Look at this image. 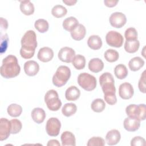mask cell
Here are the masks:
<instances>
[{
	"instance_id": "e575fe53",
	"label": "cell",
	"mask_w": 146,
	"mask_h": 146,
	"mask_svg": "<svg viewBox=\"0 0 146 146\" xmlns=\"http://www.w3.org/2000/svg\"><path fill=\"white\" fill-rule=\"evenodd\" d=\"M105 59L108 62H114L118 60L119 58V52L113 49H108L104 55Z\"/></svg>"
},
{
	"instance_id": "ac0fdd59",
	"label": "cell",
	"mask_w": 146,
	"mask_h": 146,
	"mask_svg": "<svg viewBox=\"0 0 146 146\" xmlns=\"http://www.w3.org/2000/svg\"><path fill=\"white\" fill-rule=\"evenodd\" d=\"M60 139L63 146H75L76 145L75 135L70 131L63 132L61 135Z\"/></svg>"
},
{
	"instance_id": "7402d4cb",
	"label": "cell",
	"mask_w": 146,
	"mask_h": 146,
	"mask_svg": "<svg viewBox=\"0 0 146 146\" xmlns=\"http://www.w3.org/2000/svg\"><path fill=\"white\" fill-rule=\"evenodd\" d=\"M104 68V63L103 61L98 58L91 59L88 62L89 70L95 73L101 71Z\"/></svg>"
},
{
	"instance_id": "7c38bea8",
	"label": "cell",
	"mask_w": 146,
	"mask_h": 146,
	"mask_svg": "<svg viewBox=\"0 0 146 146\" xmlns=\"http://www.w3.org/2000/svg\"><path fill=\"white\" fill-rule=\"evenodd\" d=\"M119 94L123 99H131L134 94V90L131 84L127 82L121 83L119 88Z\"/></svg>"
},
{
	"instance_id": "5b68a950",
	"label": "cell",
	"mask_w": 146,
	"mask_h": 146,
	"mask_svg": "<svg viewBox=\"0 0 146 146\" xmlns=\"http://www.w3.org/2000/svg\"><path fill=\"white\" fill-rule=\"evenodd\" d=\"M44 102L47 108L52 111H56L62 106V102L59 98L58 92L54 90H48L45 94Z\"/></svg>"
},
{
	"instance_id": "ba28073f",
	"label": "cell",
	"mask_w": 146,
	"mask_h": 146,
	"mask_svg": "<svg viewBox=\"0 0 146 146\" xmlns=\"http://www.w3.org/2000/svg\"><path fill=\"white\" fill-rule=\"evenodd\" d=\"M106 40L109 46L119 48L122 46L124 38L122 35L119 32L110 31L106 34Z\"/></svg>"
},
{
	"instance_id": "8fae6325",
	"label": "cell",
	"mask_w": 146,
	"mask_h": 146,
	"mask_svg": "<svg viewBox=\"0 0 146 146\" xmlns=\"http://www.w3.org/2000/svg\"><path fill=\"white\" fill-rule=\"evenodd\" d=\"M75 56V52L73 48L68 47H64L60 49L58 56L63 62L71 63Z\"/></svg>"
},
{
	"instance_id": "44dd1931",
	"label": "cell",
	"mask_w": 146,
	"mask_h": 146,
	"mask_svg": "<svg viewBox=\"0 0 146 146\" xmlns=\"http://www.w3.org/2000/svg\"><path fill=\"white\" fill-rule=\"evenodd\" d=\"M31 116L33 120L35 123L37 124H40L43 122L46 118V113L43 109L36 107L34 108L32 110Z\"/></svg>"
},
{
	"instance_id": "8d00e7d4",
	"label": "cell",
	"mask_w": 146,
	"mask_h": 146,
	"mask_svg": "<svg viewBox=\"0 0 146 146\" xmlns=\"http://www.w3.org/2000/svg\"><path fill=\"white\" fill-rule=\"evenodd\" d=\"M137 36L138 34L137 30L134 27L128 28L124 33V36L126 40H136L137 39Z\"/></svg>"
},
{
	"instance_id": "b9f144b4",
	"label": "cell",
	"mask_w": 146,
	"mask_h": 146,
	"mask_svg": "<svg viewBox=\"0 0 146 146\" xmlns=\"http://www.w3.org/2000/svg\"><path fill=\"white\" fill-rule=\"evenodd\" d=\"M60 143L59 142L55 139H51L49 140L47 144V146H50V145H53V146H60Z\"/></svg>"
},
{
	"instance_id": "4dcf8cb0",
	"label": "cell",
	"mask_w": 146,
	"mask_h": 146,
	"mask_svg": "<svg viewBox=\"0 0 146 146\" xmlns=\"http://www.w3.org/2000/svg\"><path fill=\"white\" fill-rule=\"evenodd\" d=\"M72 63L76 69L82 70L86 66V58L83 55H76L74 58Z\"/></svg>"
},
{
	"instance_id": "d6a6232c",
	"label": "cell",
	"mask_w": 146,
	"mask_h": 146,
	"mask_svg": "<svg viewBox=\"0 0 146 146\" xmlns=\"http://www.w3.org/2000/svg\"><path fill=\"white\" fill-rule=\"evenodd\" d=\"M35 28L40 33H46L49 28L48 22L44 19H39L35 22Z\"/></svg>"
},
{
	"instance_id": "60d3db41",
	"label": "cell",
	"mask_w": 146,
	"mask_h": 146,
	"mask_svg": "<svg viewBox=\"0 0 146 146\" xmlns=\"http://www.w3.org/2000/svg\"><path fill=\"white\" fill-rule=\"evenodd\" d=\"M118 1H115V0H104V5L108 7H113L115 6L117 3H118Z\"/></svg>"
},
{
	"instance_id": "4316f807",
	"label": "cell",
	"mask_w": 146,
	"mask_h": 146,
	"mask_svg": "<svg viewBox=\"0 0 146 146\" xmlns=\"http://www.w3.org/2000/svg\"><path fill=\"white\" fill-rule=\"evenodd\" d=\"M140 47L139 41L136 40H126L124 43V50L128 53H135L136 52Z\"/></svg>"
},
{
	"instance_id": "9c48e42d",
	"label": "cell",
	"mask_w": 146,
	"mask_h": 146,
	"mask_svg": "<svg viewBox=\"0 0 146 146\" xmlns=\"http://www.w3.org/2000/svg\"><path fill=\"white\" fill-rule=\"evenodd\" d=\"M61 127V123L56 117L50 118L46 123V130L50 136H56L59 135Z\"/></svg>"
},
{
	"instance_id": "ab89813d",
	"label": "cell",
	"mask_w": 146,
	"mask_h": 146,
	"mask_svg": "<svg viewBox=\"0 0 146 146\" xmlns=\"http://www.w3.org/2000/svg\"><path fill=\"white\" fill-rule=\"evenodd\" d=\"M138 87L140 92L145 94V71H144L141 75V77L139 80Z\"/></svg>"
},
{
	"instance_id": "f546056e",
	"label": "cell",
	"mask_w": 146,
	"mask_h": 146,
	"mask_svg": "<svg viewBox=\"0 0 146 146\" xmlns=\"http://www.w3.org/2000/svg\"><path fill=\"white\" fill-rule=\"evenodd\" d=\"M7 111L8 114L11 117H18L21 115L22 112V108L20 105L13 103L7 107Z\"/></svg>"
},
{
	"instance_id": "484cf974",
	"label": "cell",
	"mask_w": 146,
	"mask_h": 146,
	"mask_svg": "<svg viewBox=\"0 0 146 146\" xmlns=\"http://www.w3.org/2000/svg\"><path fill=\"white\" fill-rule=\"evenodd\" d=\"M78 25L79 22L76 18L74 17H70L63 21L62 26L65 30L71 31Z\"/></svg>"
},
{
	"instance_id": "1f68e13d",
	"label": "cell",
	"mask_w": 146,
	"mask_h": 146,
	"mask_svg": "<svg viewBox=\"0 0 146 146\" xmlns=\"http://www.w3.org/2000/svg\"><path fill=\"white\" fill-rule=\"evenodd\" d=\"M91 107L93 111L95 112H101L105 109L106 103L103 99L98 98L93 100Z\"/></svg>"
},
{
	"instance_id": "2e32d148",
	"label": "cell",
	"mask_w": 146,
	"mask_h": 146,
	"mask_svg": "<svg viewBox=\"0 0 146 146\" xmlns=\"http://www.w3.org/2000/svg\"><path fill=\"white\" fill-rule=\"evenodd\" d=\"M124 128L129 132L137 131L140 126V121L137 119L132 117H126L123 122Z\"/></svg>"
},
{
	"instance_id": "d6986e66",
	"label": "cell",
	"mask_w": 146,
	"mask_h": 146,
	"mask_svg": "<svg viewBox=\"0 0 146 146\" xmlns=\"http://www.w3.org/2000/svg\"><path fill=\"white\" fill-rule=\"evenodd\" d=\"M71 37L75 40H80L83 39L86 34V29L82 24H79L71 31H70Z\"/></svg>"
},
{
	"instance_id": "83f0119b",
	"label": "cell",
	"mask_w": 146,
	"mask_h": 146,
	"mask_svg": "<svg viewBox=\"0 0 146 146\" xmlns=\"http://www.w3.org/2000/svg\"><path fill=\"white\" fill-rule=\"evenodd\" d=\"M77 111V107L75 104L69 103L65 104L62 108V112L63 115L66 117H70L74 115Z\"/></svg>"
},
{
	"instance_id": "8992f818",
	"label": "cell",
	"mask_w": 146,
	"mask_h": 146,
	"mask_svg": "<svg viewBox=\"0 0 146 146\" xmlns=\"http://www.w3.org/2000/svg\"><path fill=\"white\" fill-rule=\"evenodd\" d=\"M78 83L82 88L87 91L94 90L97 84L96 78L86 72L81 73L78 75Z\"/></svg>"
},
{
	"instance_id": "836d02e7",
	"label": "cell",
	"mask_w": 146,
	"mask_h": 146,
	"mask_svg": "<svg viewBox=\"0 0 146 146\" xmlns=\"http://www.w3.org/2000/svg\"><path fill=\"white\" fill-rule=\"evenodd\" d=\"M67 10L65 7L60 5L54 6L51 10L52 15L55 18H61L66 15Z\"/></svg>"
},
{
	"instance_id": "4fadbf2b",
	"label": "cell",
	"mask_w": 146,
	"mask_h": 146,
	"mask_svg": "<svg viewBox=\"0 0 146 146\" xmlns=\"http://www.w3.org/2000/svg\"><path fill=\"white\" fill-rule=\"evenodd\" d=\"M11 133L10 121L6 118H1L0 121V140L7 139Z\"/></svg>"
},
{
	"instance_id": "e0dca14e",
	"label": "cell",
	"mask_w": 146,
	"mask_h": 146,
	"mask_svg": "<svg viewBox=\"0 0 146 146\" xmlns=\"http://www.w3.org/2000/svg\"><path fill=\"white\" fill-rule=\"evenodd\" d=\"M120 133L117 129H111L109 131L106 136L107 143L109 145L117 144L120 141Z\"/></svg>"
},
{
	"instance_id": "30bf717a",
	"label": "cell",
	"mask_w": 146,
	"mask_h": 146,
	"mask_svg": "<svg viewBox=\"0 0 146 146\" xmlns=\"http://www.w3.org/2000/svg\"><path fill=\"white\" fill-rule=\"evenodd\" d=\"M109 21L112 27L121 28L126 23L127 18L123 13L115 12L110 17Z\"/></svg>"
},
{
	"instance_id": "d4e9b609",
	"label": "cell",
	"mask_w": 146,
	"mask_h": 146,
	"mask_svg": "<svg viewBox=\"0 0 146 146\" xmlns=\"http://www.w3.org/2000/svg\"><path fill=\"white\" fill-rule=\"evenodd\" d=\"M144 60L139 56H136L132 58L128 63V66L132 71L139 70L144 65Z\"/></svg>"
},
{
	"instance_id": "f1b7e54d",
	"label": "cell",
	"mask_w": 146,
	"mask_h": 146,
	"mask_svg": "<svg viewBox=\"0 0 146 146\" xmlns=\"http://www.w3.org/2000/svg\"><path fill=\"white\" fill-rule=\"evenodd\" d=\"M114 73L116 77L119 79H123L128 75V70L126 66L123 64L116 66L114 68Z\"/></svg>"
},
{
	"instance_id": "74e56055",
	"label": "cell",
	"mask_w": 146,
	"mask_h": 146,
	"mask_svg": "<svg viewBox=\"0 0 146 146\" xmlns=\"http://www.w3.org/2000/svg\"><path fill=\"white\" fill-rule=\"evenodd\" d=\"M87 145V146H103L105 145V141L100 137H92L88 140Z\"/></svg>"
},
{
	"instance_id": "f35d334b",
	"label": "cell",
	"mask_w": 146,
	"mask_h": 146,
	"mask_svg": "<svg viewBox=\"0 0 146 146\" xmlns=\"http://www.w3.org/2000/svg\"><path fill=\"white\" fill-rule=\"evenodd\" d=\"M145 145V140L141 136H135L131 141V146H144Z\"/></svg>"
},
{
	"instance_id": "cb8c5ba5",
	"label": "cell",
	"mask_w": 146,
	"mask_h": 146,
	"mask_svg": "<svg viewBox=\"0 0 146 146\" xmlns=\"http://www.w3.org/2000/svg\"><path fill=\"white\" fill-rule=\"evenodd\" d=\"M87 44L90 48L97 50L101 48L102 46V40L99 35H92L88 38Z\"/></svg>"
},
{
	"instance_id": "d590c367",
	"label": "cell",
	"mask_w": 146,
	"mask_h": 146,
	"mask_svg": "<svg viewBox=\"0 0 146 146\" xmlns=\"http://www.w3.org/2000/svg\"><path fill=\"white\" fill-rule=\"evenodd\" d=\"M10 127H11V133L17 134L20 132L22 128V124L21 121L16 119H13L10 120Z\"/></svg>"
},
{
	"instance_id": "52a82bcc",
	"label": "cell",
	"mask_w": 146,
	"mask_h": 146,
	"mask_svg": "<svg viewBox=\"0 0 146 146\" xmlns=\"http://www.w3.org/2000/svg\"><path fill=\"white\" fill-rule=\"evenodd\" d=\"M145 104H140L139 105L131 104L125 108V112L128 117L137 119L140 121L145 120Z\"/></svg>"
},
{
	"instance_id": "277c9868",
	"label": "cell",
	"mask_w": 146,
	"mask_h": 146,
	"mask_svg": "<svg viewBox=\"0 0 146 146\" xmlns=\"http://www.w3.org/2000/svg\"><path fill=\"white\" fill-rule=\"evenodd\" d=\"M71 76V70L66 66H59L52 76V83L57 87H60L65 85Z\"/></svg>"
},
{
	"instance_id": "ffe728a7",
	"label": "cell",
	"mask_w": 146,
	"mask_h": 146,
	"mask_svg": "<svg viewBox=\"0 0 146 146\" xmlns=\"http://www.w3.org/2000/svg\"><path fill=\"white\" fill-rule=\"evenodd\" d=\"M80 95V91L79 89L75 86L69 87L66 91L65 97L67 100L75 101Z\"/></svg>"
},
{
	"instance_id": "7a4b0ae2",
	"label": "cell",
	"mask_w": 146,
	"mask_h": 146,
	"mask_svg": "<svg viewBox=\"0 0 146 146\" xmlns=\"http://www.w3.org/2000/svg\"><path fill=\"white\" fill-rule=\"evenodd\" d=\"M22 47L20 50V55L24 59L31 58L37 47L36 35L33 30H28L21 39Z\"/></svg>"
},
{
	"instance_id": "9a60e30c",
	"label": "cell",
	"mask_w": 146,
	"mask_h": 146,
	"mask_svg": "<svg viewBox=\"0 0 146 146\" xmlns=\"http://www.w3.org/2000/svg\"><path fill=\"white\" fill-rule=\"evenodd\" d=\"M23 68L26 75L30 76H33L38 74L39 70V66L34 60H29L24 64Z\"/></svg>"
},
{
	"instance_id": "6da1fadb",
	"label": "cell",
	"mask_w": 146,
	"mask_h": 146,
	"mask_svg": "<svg viewBox=\"0 0 146 146\" xmlns=\"http://www.w3.org/2000/svg\"><path fill=\"white\" fill-rule=\"evenodd\" d=\"M99 83L104 93V98L110 105H114L117 102L116 88L113 75L110 72L103 73L99 77Z\"/></svg>"
},
{
	"instance_id": "3957f363",
	"label": "cell",
	"mask_w": 146,
	"mask_h": 146,
	"mask_svg": "<svg viewBox=\"0 0 146 146\" xmlns=\"http://www.w3.org/2000/svg\"><path fill=\"white\" fill-rule=\"evenodd\" d=\"M20 71L21 67L15 56L9 55L3 59L2 64L0 68L2 76L6 79L13 78L18 76Z\"/></svg>"
},
{
	"instance_id": "5bb4252c",
	"label": "cell",
	"mask_w": 146,
	"mask_h": 146,
	"mask_svg": "<svg viewBox=\"0 0 146 146\" xmlns=\"http://www.w3.org/2000/svg\"><path fill=\"white\" fill-rule=\"evenodd\" d=\"M37 57L42 62H48L54 57L53 50L48 47H43L39 49Z\"/></svg>"
},
{
	"instance_id": "7bdbcfd3",
	"label": "cell",
	"mask_w": 146,
	"mask_h": 146,
	"mask_svg": "<svg viewBox=\"0 0 146 146\" xmlns=\"http://www.w3.org/2000/svg\"><path fill=\"white\" fill-rule=\"evenodd\" d=\"M63 2L68 6L74 5L76 2V0H63Z\"/></svg>"
},
{
	"instance_id": "603a6c76",
	"label": "cell",
	"mask_w": 146,
	"mask_h": 146,
	"mask_svg": "<svg viewBox=\"0 0 146 146\" xmlns=\"http://www.w3.org/2000/svg\"><path fill=\"white\" fill-rule=\"evenodd\" d=\"M19 7L21 12L26 15H30L34 13V6L33 3L29 0L20 1Z\"/></svg>"
}]
</instances>
